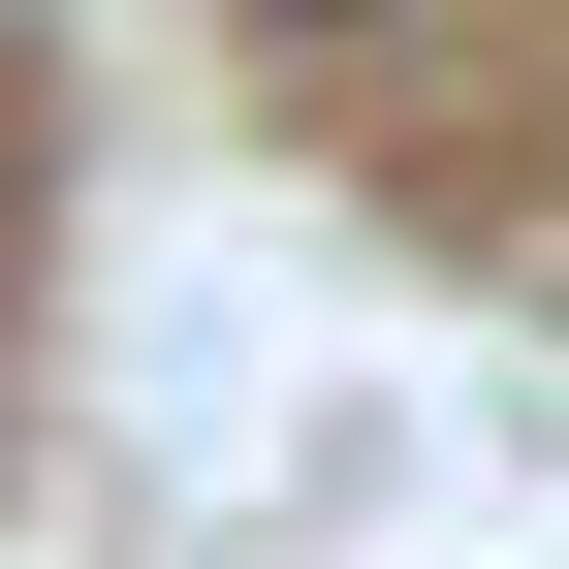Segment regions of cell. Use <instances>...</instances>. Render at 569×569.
Masks as SVG:
<instances>
[{"mask_svg":"<svg viewBox=\"0 0 569 569\" xmlns=\"http://www.w3.org/2000/svg\"><path fill=\"white\" fill-rule=\"evenodd\" d=\"M253 32H380V0H253Z\"/></svg>","mask_w":569,"mask_h":569,"instance_id":"obj_1","label":"cell"}]
</instances>
